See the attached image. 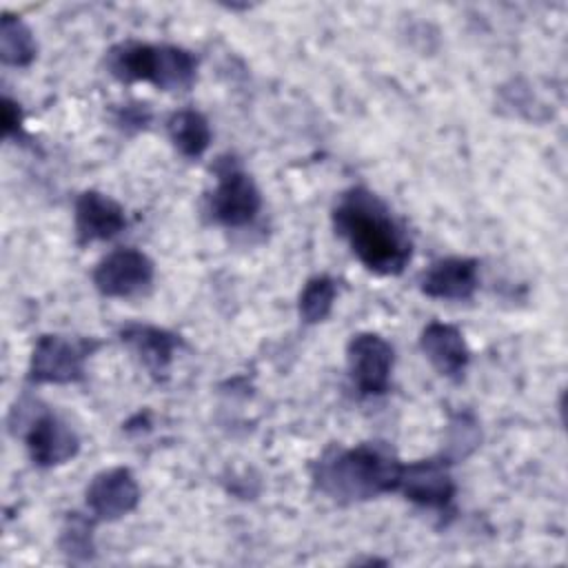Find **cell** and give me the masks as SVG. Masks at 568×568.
<instances>
[{
	"mask_svg": "<svg viewBox=\"0 0 568 568\" xmlns=\"http://www.w3.org/2000/svg\"><path fill=\"white\" fill-rule=\"evenodd\" d=\"M333 226L357 260L377 275H399L410 262L413 242L390 209L368 189L342 193L333 209Z\"/></svg>",
	"mask_w": 568,
	"mask_h": 568,
	"instance_id": "obj_1",
	"label": "cell"
},
{
	"mask_svg": "<svg viewBox=\"0 0 568 568\" xmlns=\"http://www.w3.org/2000/svg\"><path fill=\"white\" fill-rule=\"evenodd\" d=\"M402 462L382 444L328 448L313 468L315 486L335 501H366L397 490Z\"/></svg>",
	"mask_w": 568,
	"mask_h": 568,
	"instance_id": "obj_2",
	"label": "cell"
},
{
	"mask_svg": "<svg viewBox=\"0 0 568 568\" xmlns=\"http://www.w3.org/2000/svg\"><path fill=\"white\" fill-rule=\"evenodd\" d=\"M109 71L122 82L144 80L162 91H186L195 82L197 60L173 44H118L106 53Z\"/></svg>",
	"mask_w": 568,
	"mask_h": 568,
	"instance_id": "obj_3",
	"label": "cell"
},
{
	"mask_svg": "<svg viewBox=\"0 0 568 568\" xmlns=\"http://www.w3.org/2000/svg\"><path fill=\"white\" fill-rule=\"evenodd\" d=\"M215 175L217 182L211 193V215L229 229L251 224L262 206L253 178L233 160H222L215 166Z\"/></svg>",
	"mask_w": 568,
	"mask_h": 568,
	"instance_id": "obj_4",
	"label": "cell"
},
{
	"mask_svg": "<svg viewBox=\"0 0 568 568\" xmlns=\"http://www.w3.org/2000/svg\"><path fill=\"white\" fill-rule=\"evenodd\" d=\"M98 344L84 339H69L62 335L38 337L31 362L29 379L36 384H73L84 377V362Z\"/></svg>",
	"mask_w": 568,
	"mask_h": 568,
	"instance_id": "obj_5",
	"label": "cell"
},
{
	"mask_svg": "<svg viewBox=\"0 0 568 568\" xmlns=\"http://www.w3.org/2000/svg\"><path fill=\"white\" fill-rule=\"evenodd\" d=\"M395 353L377 333H357L346 346V366L362 395H384L390 386Z\"/></svg>",
	"mask_w": 568,
	"mask_h": 568,
	"instance_id": "obj_6",
	"label": "cell"
},
{
	"mask_svg": "<svg viewBox=\"0 0 568 568\" xmlns=\"http://www.w3.org/2000/svg\"><path fill=\"white\" fill-rule=\"evenodd\" d=\"M155 266L135 248H118L102 257L93 271V284L104 297H135L153 284Z\"/></svg>",
	"mask_w": 568,
	"mask_h": 568,
	"instance_id": "obj_7",
	"label": "cell"
},
{
	"mask_svg": "<svg viewBox=\"0 0 568 568\" xmlns=\"http://www.w3.org/2000/svg\"><path fill=\"white\" fill-rule=\"evenodd\" d=\"M22 426L29 457L40 468L60 466L73 459L80 450V439L75 430L51 410L33 413Z\"/></svg>",
	"mask_w": 568,
	"mask_h": 568,
	"instance_id": "obj_8",
	"label": "cell"
},
{
	"mask_svg": "<svg viewBox=\"0 0 568 568\" xmlns=\"http://www.w3.org/2000/svg\"><path fill=\"white\" fill-rule=\"evenodd\" d=\"M397 490L413 504L426 508H446L455 497L450 464L444 457L402 464Z\"/></svg>",
	"mask_w": 568,
	"mask_h": 568,
	"instance_id": "obj_9",
	"label": "cell"
},
{
	"mask_svg": "<svg viewBox=\"0 0 568 568\" xmlns=\"http://www.w3.org/2000/svg\"><path fill=\"white\" fill-rule=\"evenodd\" d=\"M84 497L93 517L115 521L135 510L140 501V486L129 468L115 466L98 473L87 486Z\"/></svg>",
	"mask_w": 568,
	"mask_h": 568,
	"instance_id": "obj_10",
	"label": "cell"
},
{
	"mask_svg": "<svg viewBox=\"0 0 568 568\" xmlns=\"http://www.w3.org/2000/svg\"><path fill=\"white\" fill-rule=\"evenodd\" d=\"M126 229L124 209L100 191H84L75 200V233L82 244L104 242Z\"/></svg>",
	"mask_w": 568,
	"mask_h": 568,
	"instance_id": "obj_11",
	"label": "cell"
},
{
	"mask_svg": "<svg viewBox=\"0 0 568 568\" xmlns=\"http://www.w3.org/2000/svg\"><path fill=\"white\" fill-rule=\"evenodd\" d=\"M419 284L435 300H470L479 286V264L473 257H444L430 264Z\"/></svg>",
	"mask_w": 568,
	"mask_h": 568,
	"instance_id": "obj_12",
	"label": "cell"
},
{
	"mask_svg": "<svg viewBox=\"0 0 568 568\" xmlns=\"http://www.w3.org/2000/svg\"><path fill=\"white\" fill-rule=\"evenodd\" d=\"M419 348L433 368L450 379H459L468 366V346L462 331L453 324L430 322L419 335Z\"/></svg>",
	"mask_w": 568,
	"mask_h": 568,
	"instance_id": "obj_13",
	"label": "cell"
},
{
	"mask_svg": "<svg viewBox=\"0 0 568 568\" xmlns=\"http://www.w3.org/2000/svg\"><path fill=\"white\" fill-rule=\"evenodd\" d=\"M120 339L153 377L166 375L180 346V337L175 333L151 324H129L120 331Z\"/></svg>",
	"mask_w": 568,
	"mask_h": 568,
	"instance_id": "obj_14",
	"label": "cell"
},
{
	"mask_svg": "<svg viewBox=\"0 0 568 568\" xmlns=\"http://www.w3.org/2000/svg\"><path fill=\"white\" fill-rule=\"evenodd\" d=\"M166 131L173 146L184 158H200L211 144L209 120L195 109H180L166 120Z\"/></svg>",
	"mask_w": 568,
	"mask_h": 568,
	"instance_id": "obj_15",
	"label": "cell"
},
{
	"mask_svg": "<svg viewBox=\"0 0 568 568\" xmlns=\"http://www.w3.org/2000/svg\"><path fill=\"white\" fill-rule=\"evenodd\" d=\"M38 44L31 29L20 16L9 11L0 20V58L7 67H29L36 58Z\"/></svg>",
	"mask_w": 568,
	"mask_h": 568,
	"instance_id": "obj_16",
	"label": "cell"
},
{
	"mask_svg": "<svg viewBox=\"0 0 568 568\" xmlns=\"http://www.w3.org/2000/svg\"><path fill=\"white\" fill-rule=\"evenodd\" d=\"M335 297H337V284L333 277L328 275L311 277L300 293V304H297L300 317L306 324L324 322L335 304Z\"/></svg>",
	"mask_w": 568,
	"mask_h": 568,
	"instance_id": "obj_17",
	"label": "cell"
},
{
	"mask_svg": "<svg viewBox=\"0 0 568 568\" xmlns=\"http://www.w3.org/2000/svg\"><path fill=\"white\" fill-rule=\"evenodd\" d=\"M58 546L69 561H91L95 555L93 524L80 513H69L58 537Z\"/></svg>",
	"mask_w": 568,
	"mask_h": 568,
	"instance_id": "obj_18",
	"label": "cell"
},
{
	"mask_svg": "<svg viewBox=\"0 0 568 568\" xmlns=\"http://www.w3.org/2000/svg\"><path fill=\"white\" fill-rule=\"evenodd\" d=\"M481 442V430L477 419L470 413H459L455 415L444 435V450L439 457H444L448 464L466 459Z\"/></svg>",
	"mask_w": 568,
	"mask_h": 568,
	"instance_id": "obj_19",
	"label": "cell"
},
{
	"mask_svg": "<svg viewBox=\"0 0 568 568\" xmlns=\"http://www.w3.org/2000/svg\"><path fill=\"white\" fill-rule=\"evenodd\" d=\"M0 122H2V135H4V138L18 135V133L22 131V111H20V104L13 102L9 95L2 98Z\"/></svg>",
	"mask_w": 568,
	"mask_h": 568,
	"instance_id": "obj_20",
	"label": "cell"
}]
</instances>
